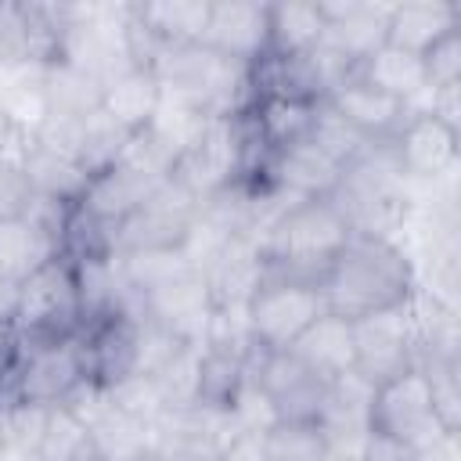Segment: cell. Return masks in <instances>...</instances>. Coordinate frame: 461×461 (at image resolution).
<instances>
[{
	"label": "cell",
	"instance_id": "obj_6",
	"mask_svg": "<svg viewBox=\"0 0 461 461\" xmlns=\"http://www.w3.org/2000/svg\"><path fill=\"white\" fill-rule=\"evenodd\" d=\"M245 169V130L241 115H209L187 151L176 158L173 176L202 202L220 187L241 180Z\"/></svg>",
	"mask_w": 461,
	"mask_h": 461
},
{
	"label": "cell",
	"instance_id": "obj_7",
	"mask_svg": "<svg viewBox=\"0 0 461 461\" xmlns=\"http://www.w3.org/2000/svg\"><path fill=\"white\" fill-rule=\"evenodd\" d=\"M65 411H72L83 429H86V443L104 457V461H151L155 457V436L151 425L119 411L108 400V389L97 382H83L65 403Z\"/></svg>",
	"mask_w": 461,
	"mask_h": 461
},
{
	"label": "cell",
	"instance_id": "obj_29",
	"mask_svg": "<svg viewBox=\"0 0 461 461\" xmlns=\"http://www.w3.org/2000/svg\"><path fill=\"white\" fill-rule=\"evenodd\" d=\"M292 353L299 360H306L321 378H339L346 371H353V321L335 317V313H321L292 346Z\"/></svg>",
	"mask_w": 461,
	"mask_h": 461
},
{
	"label": "cell",
	"instance_id": "obj_28",
	"mask_svg": "<svg viewBox=\"0 0 461 461\" xmlns=\"http://www.w3.org/2000/svg\"><path fill=\"white\" fill-rule=\"evenodd\" d=\"M22 166H25L32 198L58 202V205H76L83 198V191H86V180H90L76 158L32 144L29 133L22 140Z\"/></svg>",
	"mask_w": 461,
	"mask_h": 461
},
{
	"label": "cell",
	"instance_id": "obj_35",
	"mask_svg": "<svg viewBox=\"0 0 461 461\" xmlns=\"http://www.w3.org/2000/svg\"><path fill=\"white\" fill-rule=\"evenodd\" d=\"M101 97H104V83L90 76L86 68H76L68 61L47 65V112L50 115L86 119L90 112L101 108Z\"/></svg>",
	"mask_w": 461,
	"mask_h": 461
},
{
	"label": "cell",
	"instance_id": "obj_40",
	"mask_svg": "<svg viewBox=\"0 0 461 461\" xmlns=\"http://www.w3.org/2000/svg\"><path fill=\"white\" fill-rule=\"evenodd\" d=\"M249 378V364L234 353L223 349H205L202 346V375H198V403L220 407L227 411L230 400L238 396V389Z\"/></svg>",
	"mask_w": 461,
	"mask_h": 461
},
{
	"label": "cell",
	"instance_id": "obj_51",
	"mask_svg": "<svg viewBox=\"0 0 461 461\" xmlns=\"http://www.w3.org/2000/svg\"><path fill=\"white\" fill-rule=\"evenodd\" d=\"M212 461H267L263 457V436H234Z\"/></svg>",
	"mask_w": 461,
	"mask_h": 461
},
{
	"label": "cell",
	"instance_id": "obj_13",
	"mask_svg": "<svg viewBox=\"0 0 461 461\" xmlns=\"http://www.w3.org/2000/svg\"><path fill=\"white\" fill-rule=\"evenodd\" d=\"M371 400L375 385L360 378L357 371H346L328 382V396L317 414V429L328 439L331 457L357 461L364 450V439L371 436Z\"/></svg>",
	"mask_w": 461,
	"mask_h": 461
},
{
	"label": "cell",
	"instance_id": "obj_18",
	"mask_svg": "<svg viewBox=\"0 0 461 461\" xmlns=\"http://www.w3.org/2000/svg\"><path fill=\"white\" fill-rule=\"evenodd\" d=\"M324 18V40L342 50L353 65L385 43V22L393 4L371 0H317Z\"/></svg>",
	"mask_w": 461,
	"mask_h": 461
},
{
	"label": "cell",
	"instance_id": "obj_43",
	"mask_svg": "<svg viewBox=\"0 0 461 461\" xmlns=\"http://www.w3.org/2000/svg\"><path fill=\"white\" fill-rule=\"evenodd\" d=\"M187 342H180L166 324H158L155 317H140L137 321V342H133V375H158Z\"/></svg>",
	"mask_w": 461,
	"mask_h": 461
},
{
	"label": "cell",
	"instance_id": "obj_27",
	"mask_svg": "<svg viewBox=\"0 0 461 461\" xmlns=\"http://www.w3.org/2000/svg\"><path fill=\"white\" fill-rule=\"evenodd\" d=\"M241 115H245L256 144L267 155H277V151L306 140L310 119H313V104L310 101H295V97H256Z\"/></svg>",
	"mask_w": 461,
	"mask_h": 461
},
{
	"label": "cell",
	"instance_id": "obj_49",
	"mask_svg": "<svg viewBox=\"0 0 461 461\" xmlns=\"http://www.w3.org/2000/svg\"><path fill=\"white\" fill-rule=\"evenodd\" d=\"M230 421H234V429H238V436H263L267 429H274L277 425V414H274V407H270V400L263 396V389L256 385V378L249 375L245 378V385L238 389V396L230 400Z\"/></svg>",
	"mask_w": 461,
	"mask_h": 461
},
{
	"label": "cell",
	"instance_id": "obj_41",
	"mask_svg": "<svg viewBox=\"0 0 461 461\" xmlns=\"http://www.w3.org/2000/svg\"><path fill=\"white\" fill-rule=\"evenodd\" d=\"M205 119H209V115L194 112L191 104L173 101V97H162L158 108H155V115H151V122H148L144 130L169 151V158H173V166H176V158H180V155L187 151V144L198 137V130H202Z\"/></svg>",
	"mask_w": 461,
	"mask_h": 461
},
{
	"label": "cell",
	"instance_id": "obj_3",
	"mask_svg": "<svg viewBox=\"0 0 461 461\" xmlns=\"http://www.w3.org/2000/svg\"><path fill=\"white\" fill-rule=\"evenodd\" d=\"M346 241L349 230L339 209L328 198H303L274 223V230L259 245L267 277L321 285L324 270L331 267V259Z\"/></svg>",
	"mask_w": 461,
	"mask_h": 461
},
{
	"label": "cell",
	"instance_id": "obj_21",
	"mask_svg": "<svg viewBox=\"0 0 461 461\" xmlns=\"http://www.w3.org/2000/svg\"><path fill=\"white\" fill-rule=\"evenodd\" d=\"M158 184H162V180H155V176H148V173H137V169L115 162L112 169H104V173H97V176L86 180V191H83V198L76 202V209H79L83 216H90L94 223H101V227L112 234V227L122 223Z\"/></svg>",
	"mask_w": 461,
	"mask_h": 461
},
{
	"label": "cell",
	"instance_id": "obj_12",
	"mask_svg": "<svg viewBox=\"0 0 461 461\" xmlns=\"http://www.w3.org/2000/svg\"><path fill=\"white\" fill-rule=\"evenodd\" d=\"M371 432H385L411 447H425L447 432L432 411V393H429V378L421 375V367H407L403 375L375 385Z\"/></svg>",
	"mask_w": 461,
	"mask_h": 461
},
{
	"label": "cell",
	"instance_id": "obj_5",
	"mask_svg": "<svg viewBox=\"0 0 461 461\" xmlns=\"http://www.w3.org/2000/svg\"><path fill=\"white\" fill-rule=\"evenodd\" d=\"M83 382H90V375H86V353L79 331L61 339H32V342L18 339V357L4 393L22 403L61 407Z\"/></svg>",
	"mask_w": 461,
	"mask_h": 461
},
{
	"label": "cell",
	"instance_id": "obj_14",
	"mask_svg": "<svg viewBox=\"0 0 461 461\" xmlns=\"http://www.w3.org/2000/svg\"><path fill=\"white\" fill-rule=\"evenodd\" d=\"M155 436V454H184L198 461H212L234 436L230 411L209 407V403H191L180 411H162L151 425Z\"/></svg>",
	"mask_w": 461,
	"mask_h": 461
},
{
	"label": "cell",
	"instance_id": "obj_16",
	"mask_svg": "<svg viewBox=\"0 0 461 461\" xmlns=\"http://www.w3.org/2000/svg\"><path fill=\"white\" fill-rule=\"evenodd\" d=\"M267 4L252 0H209V22L202 32V47L234 61L256 65L267 54Z\"/></svg>",
	"mask_w": 461,
	"mask_h": 461
},
{
	"label": "cell",
	"instance_id": "obj_38",
	"mask_svg": "<svg viewBox=\"0 0 461 461\" xmlns=\"http://www.w3.org/2000/svg\"><path fill=\"white\" fill-rule=\"evenodd\" d=\"M267 461H331L328 439L317 421H277L263 432Z\"/></svg>",
	"mask_w": 461,
	"mask_h": 461
},
{
	"label": "cell",
	"instance_id": "obj_57",
	"mask_svg": "<svg viewBox=\"0 0 461 461\" xmlns=\"http://www.w3.org/2000/svg\"><path fill=\"white\" fill-rule=\"evenodd\" d=\"M151 461H198V457H184V454H155Z\"/></svg>",
	"mask_w": 461,
	"mask_h": 461
},
{
	"label": "cell",
	"instance_id": "obj_55",
	"mask_svg": "<svg viewBox=\"0 0 461 461\" xmlns=\"http://www.w3.org/2000/svg\"><path fill=\"white\" fill-rule=\"evenodd\" d=\"M14 137H18V130H14V126H11V119L0 112V155H4V151L14 144Z\"/></svg>",
	"mask_w": 461,
	"mask_h": 461
},
{
	"label": "cell",
	"instance_id": "obj_36",
	"mask_svg": "<svg viewBox=\"0 0 461 461\" xmlns=\"http://www.w3.org/2000/svg\"><path fill=\"white\" fill-rule=\"evenodd\" d=\"M130 144V130L122 122H115L108 112H90L79 126V151H76V162L83 166L86 176H97L104 169H112L122 151Z\"/></svg>",
	"mask_w": 461,
	"mask_h": 461
},
{
	"label": "cell",
	"instance_id": "obj_37",
	"mask_svg": "<svg viewBox=\"0 0 461 461\" xmlns=\"http://www.w3.org/2000/svg\"><path fill=\"white\" fill-rule=\"evenodd\" d=\"M119 259V274L126 281L130 292L137 295H148L184 274H191L194 267L184 259L180 249H151V252H115Z\"/></svg>",
	"mask_w": 461,
	"mask_h": 461
},
{
	"label": "cell",
	"instance_id": "obj_31",
	"mask_svg": "<svg viewBox=\"0 0 461 461\" xmlns=\"http://www.w3.org/2000/svg\"><path fill=\"white\" fill-rule=\"evenodd\" d=\"M133 14L158 47L202 43L209 22V0H148V4H133Z\"/></svg>",
	"mask_w": 461,
	"mask_h": 461
},
{
	"label": "cell",
	"instance_id": "obj_25",
	"mask_svg": "<svg viewBox=\"0 0 461 461\" xmlns=\"http://www.w3.org/2000/svg\"><path fill=\"white\" fill-rule=\"evenodd\" d=\"M342 176V166H335L324 151H317L310 140H299L277 155H270L263 180L299 194V198H328Z\"/></svg>",
	"mask_w": 461,
	"mask_h": 461
},
{
	"label": "cell",
	"instance_id": "obj_24",
	"mask_svg": "<svg viewBox=\"0 0 461 461\" xmlns=\"http://www.w3.org/2000/svg\"><path fill=\"white\" fill-rule=\"evenodd\" d=\"M47 65L43 58L0 61V112L18 133H32L47 115Z\"/></svg>",
	"mask_w": 461,
	"mask_h": 461
},
{
	"label": "cell",
	"instance_id": "obj_15",
	"mask_svg": "<svg viewBox=\"0 0 461 461\" xmlns=\"http://www.w3.org/2000/svg\"><path fill=\"white\" fill-rule=\"evenodd\" d=\"M389 148H393L400 173L411 184H439L450 176V169L457 162V130H450L447 122H439L429 112H421L400 126V133L389 140Z\"/></svg>",
	"mask_w": 461,
	"mask_h": 461
},
{
	"label": "cell",
	"instance_id": "obj_52",
	"mask_svg": "<svg viewBox=\"0 0 461 461\" xmlns=\"http://www.w3.org/2000/svg\"><path fill=\"white\" fill-rule=\"evenodd\" d=\"M418 457L421 461H461V454H457V432H443L432 443L418 447Z\"/></svg>",
	"mask_w": 461,
	"mask_h": 461
},
{
	"label": "cell",
	"instance_id": "obj_50",
	"mask_svg": "<svg viewBox=\"0 0 461 461\" xmlns=\"http://www.w3.org/2000/svg\"><path fill=\"white\" fill-rule=\"evenodd\" d=\"M357 461H421L418 457V447L403 443V439H393L385 432H371L364 439V450Z\"/></svg>",
	"mask_w": 461,
	"mask_h": 461
},
{
	"label": "cell",
	"instance_id": "obj_54",
	"mask_svg": "<svg viewBox=\"0 0 461 461\" xmlns=\"http://www.w3.org/2000/svg\"><path fill=\"white\" fill-rule=\"evenodd\" d=\"M14 303H18V285L0 277V321L11 324V313H14Z\"/></svg>",
	"mask_w": 461,
	"mask_h": 461
},
{
	"label": "cell",
	"instance_id": "obj_2",
	"mask_svg": "<svg viewBox=\"0 0 461 461\" xmlns=\"http://www.w3.org/2000/svg\"><path fill=\"white\" fill-rule=\"evenodd\" d=\"M328 202L339 209L342 223L357 238H385L393 241L414 209L411 180L400 173L389 140L367 144L339 176Z\"/></svg>",
	"mask_w": 461,
	"mask_h": 461
},
{
	"label": "cell",
	"instance_id": "obj_48",
	"mask_svg": "<svg viewBox=\"0 0 461 461\" xmlns=\"http://www.w3.org/2000/svg\"><path fill=\"white\" fill-rule=\"evenodd\" d=\"M108 400L119 411H126V414H133V418H140L148 425H155V418L166 411L151 375H126V378H119L115 385H108Z\"/></svg>",
	"mask_w": 461,
	"mask_h": 461
},
{
	"label": "cell",
	"instance_id": "obj_26",
	"mask_svg": "<svg viewBox=\"0 0 461 461\" xmlns=\"http://www.w3.org/2000/svg\"><path fill=\"white\" fill-rule=\"evenodd\" d=\"M58 252H61V238L29 212L18 220H0V277L22 285Z\"/></svg>",
	"mask_w": 461,
	"mask_h": 461
},
{
	"label": "cell",
	"instance_id": "obj_44",
	"mask_svg": "<svg viewBox=\"0 0 461 461\" xmlns=\"http://www.w3.org/2000/svg\"><path fill=\"white\" fill-rule=\"evenodd\" d=\"M418 367L429 378L432 411H436L439 425L447 432H457L461 429V375H457V360H425Z\"/></svg>",
	"mask_w": 461,
	"mask_h": 461
},
{
	"label": "cell",
	"instance_id": "obj_20",
	"mask_svg": "<svg viewBox=\"0 0 461 461\" xmlns=\"http://www.w3.org/2000/svg\"><path fill=\"white\" fill-rule=\"evenodd\" d=\"M328 104H331L364 140H371V144L393 140V137L400 133V126L411 119V108H407L403 101H396V97H389V94H382V90L360 83L357 76H349V79L328 97Z\"/></svg>",
	"mask_w": 461,
	"mask_h": 461
},
{
	"label": "cell",
	"instance_id": "obj_32",
	"mask_svg": "<svg viewBox=\"0 0 461 461\" xmlns=\"http://www.w3.org/2000/svg\"><path fill=\"white\" fill-rule=\"evenodd\" d=\"M158 101H162V90H158V79L151 76V68H130V72L115 76L112 83H104L101 112H108L115 122H122L130 133H137L151 122Z\"/></svg>",
	"mask_w": 461,
	"mask_h": 461
},
{
	"label": "cell",
	"instance_id": "obj_33",
	"mask_svg": "<svg viewBox=\"0 0 461 461\" xmlns=\"http://www.w3.org/2000/svg\"><path fill=\"white\" fill-rule=\"evenodd\" d=\"M50 407L22 403L0 393V461H40Z\"/></svg>",
	"mask_w": 461,
	"mask_h": 461
},
{
	"label": "cell",
	"instance_id": "obj_45",
	"mask_svg": "<svg viewBox=\"0 0 461 461\" xmlns=\"http://www.w3.org/2000/svg\"><path fill=\"white\" fill-rule=\"evenodd\" d=\"M22 140L25 133H18L14 144L0 155V220H18L32 205V187L22 166Z\"/></svg>",
	"mask_w": 461,
	"mask_h": 461
},
{
	"label": "cell",
	"instance_id": "obj_23",
	"mask_svg": "<svg viewBox=\"0 0 461 461\" xmlns=\"http://www.w3.org/2000/svg\"><path fill=\"white\" fill-rule=\"evenodd\" d=\"M457 29H461L457 4H447V0H411V4H393L389 7L385 43L421 58L432 43H439L447 32H457Z\"/></svg>",
	"mask_w": 461,
	"mask_h": 461
},
{
	"label": "cell",
	"instance_id": "obj_42",
	"mask_svg": "<svg viewBox=\"0 0 461 461\" xmlns=\"http://www.w3.org/2000/svg\"><path fill=\"white\" fill-rule=\"evenodd\" d=\"M198 375H202V346H184V349L155 375L162 407H166V411H180V407L198 403Z\"/></svg>",
	"mask_w": 461,
	"mask_h": 461
},
{
	"label": "cell",
	"instance_id": "obj_46",
	"mask_svg": "<svg viewBox=\"0 0 461 461\" xmlns=\"http://www.w3.org/2000/svg\"><path fill=\"white\" fill-rule=\"evenodd\" d=\"M83 447H86L83 421L65 407H50V418H47V429H43V443H40V461H72Z\"/></svg>",
	"mask_w": 461,
	"mask_h": 461
},
{
	"label": "cell",
	"instance_id": "obj_39",
	"mask_svg": "<svg viewBox=\"0 0 461 461\" xmlns=\"http://www.w3.org/2000/svg\"><path fill=\"white\" fill-rule=\"evenodd\" d=\"M306 140L317 148V151H324L335 166H349L371 140H364L328 101H317L313 104V119H310V133H306Z\"/></svg>",
	"mask_w": 461,
	"mask_h": 461
},
{
	"label": "cell",
	"instance_id": "obj_11",
	"mask_svg": "<svg viewBox=\"0 0 461 461\" xmlns=\"http://www.w3.org/2000/svg\"><path fill=\"white\" fill-rule=\"evenodd\" d=\"M249 375L270 400L277 421H317L328 378H321L292 349H256L249 357Z\"/></svg>",
	"mask_w": 461,
	"mask_h": 461
},
{
	"label": "cell",
	"instance_id": "obj_56",
	"mask_svg": "<svg viewBox=\"0 0 461 461\" xmlns=\"http://www.w3.org/2000/svg\"><path fill=\"white\" fill-rule=\"evenodd\" d=\"M72 461H104V457H101V454H97V450H94V447L86 443V447H83V450H79V454H76Z\"/></svg>",
	"mask_w": 461,
	"mask_h": 461
},
{
	"label": "cell",
	"instance_id": "obj_4",
	"mask_svg": "<svg viewBox=\"0 0 461 461\" xmlns=\"http://www.w3.org/2000/svg\"><path fill=\"white\" fill-rule=\"evenodd\" d=\"M11 328L22 342L32 339H61L83 328V303L76 285V267L65 252L47 259L18 285V303L11 313Z\"/></svg>",
	"mask_w": 461,
	"mask_h": 461
},
{
	"label": "cell",
	"instance_id": "obj_8",
	"mask_svg": "<svg viewBox=\"0 0 461 461\" xmlns=\"http://www.w3.org/2000/svg\"><path fill=\"white\" fill-rule=\"evenodd\" d=\"M194 212H198V198L176 176H169L122 223L112 227V252L180 249Z\"/></svg>",
	"mask_w": 461,
	"mask_h": 461
},
{
	"label": "cell",
	"instance_id": "obj_17",
	"mask_svg": "<svg viewBox=\"0 0 461 461\" xmlns=\"http://www.w3.org/2000/svg\"><path fill=\"white\" fill-rule=\"evenodd\" d=\"M144 310L148 317H155L158 324H166L180 342L187 346H202L205 342V328L212 317V295L205 288V277L198 270L155 288L144 295Z\"/></svg>",
	"mask_w": 461,
	"mask_h": 461
},
{
	"label": "cell",
	"instance_id": "obj_19",
	"mask_svg": "<svg viewBox=\"0 0 461 461\" xmlns=\"http://www.w3.org/2000/svg\"><path fill=\"white\" fill-rule=\"evenodd\" d=\"M202 277L212 295V306H249L252 295L267 281V263H263L259 241H252L245 234L230 238L212 256V263L202 270Z\"/></svg>",
	"mask_w": 461,
	"mask_h": 461
},
{
	"label": "cell",
	"instance_id": "obj_34",
	"mask_svg": "<svg viewBox=\"0 0 461 461\" xmlns=\"http://www.w3.org/2000/svg\"><path fill=\"white\" fill-rule=\"evenodd\" d=\"M267 54H303L324 36V18L317 4L288 0V4H267Z\"/></svg>",
	"mask_w": 461,
	"mask_h": 461
},
{
	"label": "cell",
	"instance_id": "obj_10",
	"mask_svg": "<svg viewBox=\"0 0 461 461\" xmlns=\"http://www.w3.org/2000/svg\"><path fill=\"white\" fill-rule=\"evenodd\" d=\"M324 313L317 285L267 277L249 303V328L259 349H292L295 339Z\"/></svg>",
	"mask_w": 461,
	"mask_h": 461
},
{
	"label": "cell",
	"instance_id": "obj_53",
	"mask_svg": "<svg viewBox=\"0 0 461 461\" xmlns=\"http://www.w3.org/2000/svg\"><path fill=\"white\" fill-rule=\"evenodd\" d=\"M14 357H18V335H14V328H11L7 321H0V393L7 389Z\"/></svg>",
	"mask_w": 461,
	"mask_h": 461
},
{
	"label": "cell",
	"instance_id": "obj_1",
	"mask_svg": "<svg viewBox=\"0 0 461 461\" xmlns=\"http://www.w3.org/2000/svg\"><path fill=\"white\" fill-rule=\"evenodd\" d=\"M317 288L328 313L357 321L367 313L407 306L418 292V281L411 256L396 241L349 234Z\"/></svg>",
	"mask_w": 461,
	"mask_h": 461
},
{
	"label": "cell",
	"instance_id": "obj_9",
	"mask_svg": "<svg viewBox=\"0 0 461 461\" xmlns=\"http://www.w3.org/2000/svg\"><path fill=\"white\" fill-rule=\"evenodd\" d=\"M418 360V335L411 303L353 321V371L371 385H382Z\"/></svg>",
	"mask_w": 461,
	"mask_h": 461
},
{
	"label": "cell",
	"instance_id": "obj_22",
	"mask_svg": "<svg viewBox=\"0 0 461 461\" xmlns=\"http://www.w3.org/2000/svg\"><path fill=\"white\" fill-rule=\"evenodd\" d=\"M83 353H86V375L97 385H115L119 378L133 375V342H137V321L126 313H108L101 321H90L79 328Z\"/></svg>",
	"mask_w": 461,
	"mask_h": 461
},
{
	"label": "cell",
	"instance_id": "obj_47",
	"mask_svg": "<svg viewBox=\"0 0 461 461\" xmlns=\"http://www.w3.org/2000/svg\"><path fill=\"white\" fill-rule=\"evenodd\" d=\"M421 68H425V90L429 94L457 90V83H461V29L447 32L439 43H432L421 54Z\"/></svg>",
	"mask_w": 461,
	"mask_h": 461
},
{
	"label": "cell",
	"instance_id": "obj_30",
	"mask_svg": "<svg viewBox=\"0 0 461 461\" xmlns=\"http://www.w3.org/2000/svg\"><path fill=\"white\" fill-rule=\"evenodd\" d=\"M353 76L396 101H403L407 108L425 94V68H421V58L418 54H407L400 47H389L382 43L378 50H371L364 61H357Z\"/></svg>",
	"mask_w": 461,
	"mask_h": 461
}]
</instances>
